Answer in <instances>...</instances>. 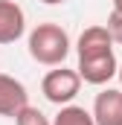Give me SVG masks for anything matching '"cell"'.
Instances as JSON below:
<instances>
[{
	"mask_svg": "<svg viewBox=\"0 0 122 125\" xmlns=\"http://www.w3.org/2000/svg\"><path fill=\"white\" fill-rule=\"evenodd\" d=\"M29 55L44 67H61L64 58L70 55V35L64 26L47 21V23H38L29 32Z\"/></svg>",
	"mask_w": 122,
	"mask_h": 125,
	"instance_id": "7a4b0ae2",
	"label": "cell"
},
{
	"mask_svg": "<svg viewBox=\"0 0 122 125\" xmlns=\"http://www.w3.org/2000/svg\"><path fill=\"white\" fill-rule=\"evenodd\" d=\"M113 9H119V12H122V0H113Z\"/></svg>",
	"mask_w": 122,
	"mask_h": 125,
	"instance_id": "8fae6325",
	"label": "cell"
},
{
	"mask_svg": "<svg viewBox=\"0 0 122 125\" xmlns=\"http://www.w3.org/2000/svg\"><path fill=\"white\" fill-rule=\"evenodd\" d=\"M81 90V76H79V70H67L64 64L55 67V70H50L47 76H44V82H41V93L47 96V102H52V105H70L76 96Z\"/></svg>",
	"mask_w": 122,
	"mask_h": 125,
	"instance_id": "3957f363",
	"label": "cell"
},
{
	"mask_svg": "<svg viewBox=\"0 0 122 125\" xmlns=\"http://www.w3.org/2000/svg\"><path fill=\"white\" fill-rule=\"evenodd\" d=\"M108 32H111V38H113V44H122V12L119 9H113L111 15H108Z\"/></svg>",
	"mask_w": 122,
	"mask_h": 125,
	"instance_id": "9c48e42d",
	"label": "cell"
},
{
	"mask_svg": "<svg viewBox=\"0 0 122 125\" xmlns=\"http://www.w3.org/2000/svg\"><path fill=\"white\" fill-rule=\"evenodd\" d=\"M116 79H119V87H122V64H119V73H116Z\"/></svg>",
	"mask_w": 122,
	"mask_h": 125,
	"instance_id": "7c38bea8",
	"label": "cell"
},
{
	"mask_svg": "<svg viewBox=\"0 0 122 125\" xmlns=\"http://www.w3.org/2000/svg\"><path fill=\"white\" fill-rule=\"evenodd\" d=\"M26 32V15L15 0H0V44H15Z\"/></svg>",
	"mask_w": 122,
	"mask_h": 125,
	"instance_id": "8992f818",
	"label": "cell"
},
{
	"mask_svg": "<svg viewBox=\"0 0 122 125\" xmlns=\"http://www.w3.org/2000/svg\"><path fill=\"white\" fill-rule=\"evenodd\" d=\"M26 105H29V93H26L23 82H18L9 73H0V116L15 119Z\"/></svg>",
	"mask_w": 122,
	"mask_h": 125,
	"instance_id": "277c9868",
	"label": "cell"
},
{
	"mask_svg": "<svg viewBox=\"0 0 122 125\" xmlns=\"http://www.w3.org/2000/svg\"><path fill=\"white\" fill-rule=\"evenodd\" d=\"M96 125H122V87H105L93 99Z\"/></svg>",
	"mask_w": 122,
	"mask_h": 125,
	"instance_id": "5b68a950",
	"label": "cell"
},
{
	"mask_svg": "<svg viewBox=\"0 0 122 125\" xmlns=\"http://www.w3.org/2000/svg\"><path fill=\"white\" fill-rule=\"evenodd\" d=\"M52 125H96V119H93V111H84L81 105H64L55 114Z\"/></svg>",
	"mask_w": 122,
	"mask_h": 125,
	"instance_id": "52a82bcc",
	"label": "cell"
},
{
	"mask_svg": "<svg viewBox=\"0 0 122 125\" xmlns=\"http://www.w3.org/2000/svg\"><path fill=\"white\" fill-rule=\"evenodd\" d=\"M15 125H52V122H50V116H47L44 111H38V108L26 105V108L15 116Z\"/></svg>",
	"mask_w": 122,
	"mask_h": 125,
	"instance_id": "ba28073f",
	"label": "cell"
},
{
	"mask_svg": "<svg viewBox=\"0 0 122 125\" xmlns=\"http://www.w3.org/2000/svg\"><path fill=\"white\" fill-rule=\"evenodd\" d=\"M41 3H47V6H58V3H67V0H41Z\"/></svg>",
	"mask_w": 122,
	"mask_h": 125,
	"instance_id": "30bf717a",
	"label": "cell"
},
{
	"mask_svg": "<svg viewBox=\"0 0 122 125\" xmlns=\"http://www.w3.org/2000/svg\"><path fill=\"white\" fill-rule=\"evenodd\" d=\"M76 52H79L76 70L87 84H108L119 73V64L113 55V38L108 26H87L76 41Z\"/></svg>",
	"mask_w": 122,
	"mask_h": 125,
	"instance_id": "6da1fadb",
	"label": "cell"
}]
</instances>
